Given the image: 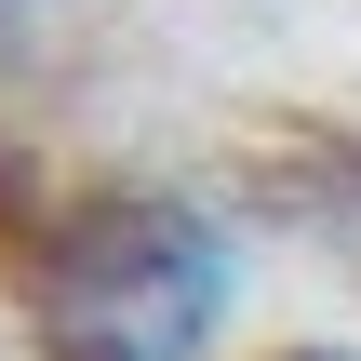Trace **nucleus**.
Instances as JSON below:
<instances>
[{
    "label": "nucleus",
    "mask_w": 361,
    "mask_h": 361,
    "mask_svg": "<svg viewBox=\"0 0 361 361\" xmlns=\"http://www.w3.org/2000/svg\"><path fill=\"white\" fill-rule=\"evenodd\" d=\"M241 322V228L188 188H94L27 228L40 361H214Z\"/></svg>",
    "instance_id": "f257e3e1"
},
{
    "label": "nucleus",
    "mask_w": 361,
    "mask_h": 361,
    "mask_svg": "<svg viewBox=\"0 0 361 361\" xmlns=\"http://www.w3.org/2000/svg\"><path fill=\"white\" fill-rule=\"evenodd\" d=\"M255 361H361L348 335H295V348H255Z\"/></svg>",
    "instance_id": "f03ea898"
}]
</instances>
